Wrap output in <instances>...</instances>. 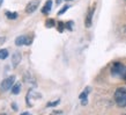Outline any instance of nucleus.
Listing matches in <instances>:
<instances>
[{
    "instance_id": "ddd939ff",
    "label": "nucleus",
    "mask_w": 126,
    "mask_h": 115,
    "mask_svg": "<svg viewBox=\"0 0 126 115\" xmlns=\"http://www.w3.org/2000/svg\"><path fill=\"white\" fill-rule=\"evenodd\" d=\"M54 20L53 19H49V20H46L45 21V27L46 28H52V27H54Z\"/></svg>"
},
{
    "instance_id": "a211bd4d",
    "label": "nucleus",
    "mask_w": 126,
    "mask_h": 115,
    "mask_svg": "<svg viewBox=\"0 0 126 115\" xmlns=\"http://www.w3.org/2000/svg\"><path fill=\"white\" fill-rule=\"evenodd\" d=\"M65 26H66V28H67V29H69V30H72V21H69L68 23H66Z\"/></svg>"
},
{
    "instance_id": "423d86ee",
    "label": "nucleus",
    "mask_w": 126,
    "mask_h": 115,
    "mask_svg": "<svg viewBox=\"0 0 126 115\" xmlns=\"http://www.w3.org/2000/svg\"><path fill=\"white\" fill-rule=\"evenodd\" d=\"M15 44L17 46H29L31 44V37L27 36V35H21V36H17L15 38Z\"/></svg>"
},
{
    "instance_id": "0eeeda50",
    "label": "nucleus",
    "mask_w": 126,
    "mask_h": 115,
    "mask_svg": "<svg viewBox=\"0 0 126 115\" xmlns=\"http://www.w3.org/2000/svg\"><path fill=\"white\" fill-rule=\"evenodd\" d=\"M39 6V1L38 0H31L28 2V5L26 6V13L28 14H31V13H34Z\"/></svg>"
},
{
    "instance_id": "20e7f679",
    "label": "nucleus",
    "mask_w": 126,
    "mask_h": 115,
    "mask_svg": "<svg viewBox=\"0 0 126 115\" xmlns=\"http://www.w3.org/2000/svg\"><path fill=\"white\" fill-rule=\"evenodd\" d=\"M125 69H126V66L123 65L122 63H115V64L112 65V68H111V73H112V76L120 77V78H122Z\"/></svg>"
},
{
    "instance_id": "9d476101",
    "label": "nucleus",
    "mask_w": 126,
    "mask_h": 115,
    "mask_svg": "<svg viewBox=\"0 0 126 115\" xmlns=\"http://www.w3.org/2000/svg\"><path fill=\"white\" fill-rule=\"evenodd\" d=\"M11 91H12V93H13V94H19V93L21 92V84H20V83L14 84Z\"/></svg>"
},
{
    "instance_id": "f03ea898",
    "label": "nucleus",
    "mask_w": 126,
    "mask_h": 115,
    "mask_svg": "<svg viewBox=\"0 0 126 115\" xmlns=\"http://www.w3.org/2000/svg\"><path fill=\"white\" fill-rule=\"evenodd\" d=\"M38 99H41V94L36 92L34 88H31V90L28 91L27 96H26V101H27V105L29 107H34V101Z\"/></svg>"
},
{
    "instance_id": "dca6fc26",
    "label": "nucleus",
    "mask_w": 126,
    "mask_h": 115,
    "mask_svg": "<svg viewBox=\"0 0 126 115\" xmlns=\"http://www.w3.org/2000/svg\"><path fill=\"white\" fill-rule=\"evenodd\" d=\"M66 26L65 24H64V22H63V21H59V22H58V30L60 31V33H63V30H64V28H65Z\"/></svg>"
},
{
    "instance_id": "7ed1b4c3",
    "label": "nucleus",
    "mask_w": 126,
    "mask_h": 115,
    "mask_svg": "<svg viewBox=\"0 0 126 115\" xmlns=\"http://www.w3.org/2000/svg\"><path fill=\"white\" fill-rule=\"evenodd\" d=\"M14 83H15V76H9V77H7V78H5L4 80L1 81V85H0L1 91L6 92L8 90H12Z\"/></svg>"
},
{
    "instance_id": "f257e3e1",
    "label": "nucleus",
    "mask_w": 126,
    "mask_h": 115,
    "mask_svg": "<svg viewBox=\"0 0 126 115\" xmlns=\"http://www.w3.org/2000/svg\"><path fill=\"white\" fill-rule=\"evenodd\" d=\"M115 101L118 107H126V87H119L116 90Z\"/></svg>"
},
{
    "instance_id": "5701e85b",
    "label": "nucleus",
    "mask_w": 126,
    "mask_h": 115,
    "mask_svg": "<svg viewBox=\"0 0 126 115\" xmlns=\"http://www.w3.org/2000/svg\"><path fill=\"white\" fill-rule=\"evenodd\" d=\"M66 1H72V0H66Z\"/></svg>"
},
{
    "instance_id": "4468645a",
    "label": "nucleus",
    "mask_w": 126,
    "mask_h": 115,
    "mask_svg": "<svg viewBox=\"0 0 126 115\" xmlns=\"http://www.w3.org/2000/svg\"><path fill=\"white\" fill-rule=\"evenodd\" d=\"M8 57V51L6 49L0 50V59H6Z\"/></svg>"
},
{
    "instance_id": "f8f14e48",
    "label": "nucleus",
    "mask_w": 126,
    "mask_h": 115,
    "mask_svg": "<svg viewBox=\"0 0 126 115\" xmlns=\"http://www.w3.org/2000/svg\"><path fill=\"white\" fill-rule=\"evenodd\" d=\"M6 16H7L8 19L14 20L17 18V13L16 12H6Z\"/></svg>"
},
{
    "instance_id": "6ab92c4d",
    "label": "nucleus",
    "mask_w": 126,
    "mask_h": 115,
    "mask_svg": "<svg viewBox=\"0 0 126 115\" xmlns=\"http://www.w3.org/2000/svg\"><path fill=\"white\" fill-rule=\"evenodd\" d=\"M122 79H124V80H126V69H125V71H124V73H123Z\"/></svg>"
},
{
    "instance_id": "4be33fe9",
    "label": "nucleus",
    "mask_w": 126,
    "mask_h": 115,
    "mask_svg": "<svg viewBox=\"0 0 126 115\" xmlns=\"http://www.w3.org/2000/svg\"><path fill=\"white\" fill-rule=\"evenodd\" d=\"M60 1L61 0H57V4H60Z\"/></svg>"
},
{
    "instance_id": "39448f33",
    "label": "nucleus",
    "mask_w": 126,
    "mask_h": 115,
    "mask_svg": "<svg viewBox=\"0 0 126 115\" xmlns=\"http://www.w3.org/2000/svg\"><path fill=\"white\" fill-rule=\"evenodd\" d=\"M95 8H96V5H92L89 9L87 12V15H86V20H84V26L87 28H89L92 26L93 23V16H94V13H95Z\"/></svg>"
},
{
    "instance_id": "2eb2a0df",
    "label": "nucleus",
    "mask_w": 126,
    "mask_h": 115,
    "mask_svg": "<svg viewBox=\"0 0 126 115\" xmlns=\"http://www.w3.org/2000/svg\"><path fill=\"white\" fill-rule=\"evenodd\" d=\"M59 102H60V100H56V101H52V102H47L46 107H54V106L59 105Z\"/></svg>"
},
{
    "instance_id": "aec40b11",
    "label": "nucleus",
    "mask_w": 126,
    "mask_h": 115,
    "mask_svg": "<svg viewBox=\"0 0 126 115\" xmlns=\"http://www.w3.org/2000/svg\"><path fill=\"white\" fill-rule=\"evenodd\" d=\"M13 109H14V111H16V109H17V107H16V104H15V102H13Z\"/></svg>"
},
{
    "instance_id": "412c9836",
    "label": "nucleus",
    "mask_w": 126,
    "mask_h": 115,
    "mask_svg": "<svg viewBox=\"0 0 126 115\" xmlns=\"http://www.w3.org/2000/svg\"><path fill=\"white\" fill-rule=\"evenodd\" d=\"M2 2H4V0H0V7H1V5H2Z\"/></svg>"
},
{
    "instance_id": "1a4fd4ad",
    "label": "nucleus",
    "mask_w": 126,
    "mask_h": 115,
    "mask_svg": "<svg viewBox=\"0 0 126 115\" xmlns=\"http://www.w3.org/2000/svg\"><path fill=\"white\" fill-rule=\"evenodd\" d=\"M51 9H52V0H47L45 5H44V7L42 8V13L44 15H46V14H49L51 12Z\"/></svg>"
},
{
    "instance_id": "9b49d317",
    "label": "nucleus",
    "mask_w": 126,
    "mask_h": 115,
    "mask_svg": "<svg viewBox=\"0 0 126 115\" xmlns=\"http://www.w3.org/2000/svg\"><path fill=\"white\" fill-rule=\"evenodd\" d=\"M89 91H90V88H89V87L86 88L83 92L80 94V96H79V98H80V100H87V95H88V93H89Z\"/></svg>"
},
{
    "instance_id": "f3484780",
    "label": "nucleus",
    "mask_w": 126,
    "mask_h": 115,
    "mask_svg": "<svg viewBox=\"0 0 126 115\" xmlns=\"http://www.w3.org/2000/svg\"><path fill=\"white\" fill-rule=\"evenodd\" d=\"M68 7H69L68 5H65V6H64V7L61 8L60 11L58 12V15H61V14H64V13H65V12L67 11V9H68Z\"/></svg>"
},
{
    "instance_id": "6e6552de",
    "label": "nucleus",
    "mask_w": 126,
    "mask_h": 115,
    "mask_svg": "<svg viewBox=\"0 0 126 115\" xmlns=\"http://www.w3.org/2000/svg\"><path fill=\"white\" fill-rule=\"evenodd\" d=\"M21 58H22V56H21V54H20L19 51L14 52L13 56H12V65L14 66V68H16L21 63Z\"/></svg>"
}]
</instances>
